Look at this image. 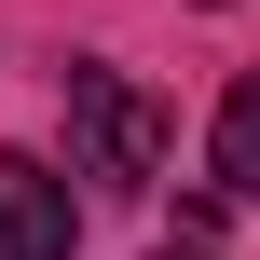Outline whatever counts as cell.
I'll list each match as a JSON object with an SVG mask.
<instances>
[{"instance_id": "1", "label": "cell", "mask_w": 260, "mask_h": 260, "mask_svg": "<svg viewBox=\"0 0 260 260\" xmlns=\"http://www.w3.org/2000/svg\"><path fill=\"white\" fill-rule=\"evenodd\" d=\"M69 151H82V178L151 192L165 178V96L123 82V69H69Z\"/></svg>"}, {"instance_id": "2", "label": "cell", "mask_w": 260, "mask_h": 260, "mask_svg": "<svg viewBox=\"0 0 260 260\" xmlns=\"http://www.w3.org/2000/svg\"><path fill=\"white\" fill-rule=\"evenodd\" d=\"M82 247V206L41 151H0V260H69Z\"/></svg>"}, {"instance_id": "3", "label": "cell", "mask_w": 260, "mask_h": 260, "mask_svg": "<svg viewBox=\"0 0 260 260\" xmlns=\"http://www.w3.org/2000/svg\"><path fill=\"white\" fill-rule=\"evenodd\" d=\"M219 192H260V69L219 96Z\"/></svg>"}, {"instance_id": "4", "label": "cell", "mask_w": 260, "mask_h": 260, "mask_svg": "<svg viewBox=\"0 0 260 260\" xmlns=\"http://www.w3.org/2000/svg\"><path fill=\"white\" fill-rule=\"evenodd\" d=\"M151 260H206V247H151Z\"/></svg>"}]
</instances>
